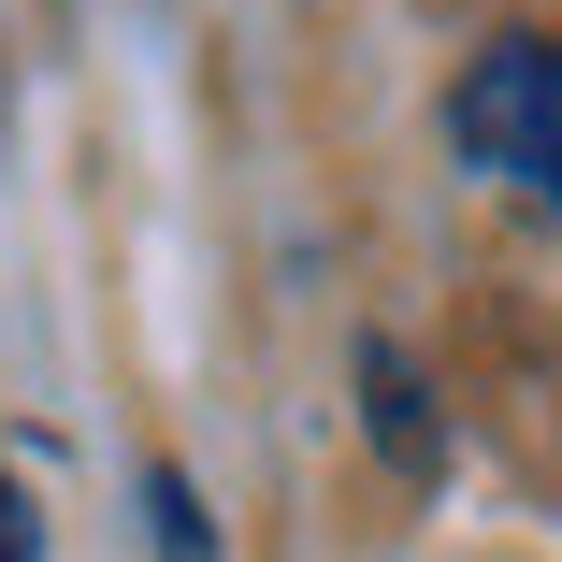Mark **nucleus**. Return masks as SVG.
<instances>
[{"mask_svg":"<svg viewBox=\"0 0 562 562\" xmlns=\"http://www.w3.org/2000/svg\"><path fill=\"white\" fill-rule=\"evenodd\" d=\"M145 548H159V562H216V519H202V491H188L173 462H145Z\"/></svg>","mask_w":562,"mask_h":562,"instance_id":"3","label":"nucleus"},{"mask_svg":"<svg viewBox=\"0 0 562 562\" xmlns=\"http://www.w3.org/2000/svg\"><path fill=\"white\" fill-rule=\"evenodd\" d=\"M447 145H462L476 173L562 202V44L548 30H505L462 58V87H447Z\"/></svg>","mask_w":562,"mask_h":562,"instance_id":"1","label":"nucleus"},{"mask_svg":"<svg viewBox=\"0 0 562 562\" xmlns=\"http://www.w3.org/2000/svg\"><path fill=\"white\" fill-rule=\"evenodd\" d=\"M361 432H375L390 476H432L447 462V418H432V390H418V361L390 347V331H361Z\"/></svg>","mask_w":562,"mask_h":562,"instance_id":"2","label":"nucleus"},{"mask_svg":"<svg viewBox=\"0 0 562 562\" xmlns=\"http://www.w3.org/2000/svg\"><path fill=\"white\" fill-rule=\"evenodd\" d=\"M44 548V519H30V491H15V462H0V562H30Z\"/></svg>","mask_w":562,"mask_h":562,"instance_id":"4","label":"nucleus"}]
</instances>
